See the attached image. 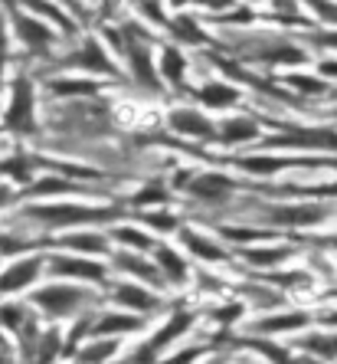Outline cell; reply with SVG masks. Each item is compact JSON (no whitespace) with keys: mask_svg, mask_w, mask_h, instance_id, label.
Here are the masks:
<instances>
[{"mask_svg":"<svg viewBox=\"0 0 337 364\" xmlns=\"http://www.w3.org/2000/svg\"><path fill=\"white\" fill-rule=\"evenodd\" d=\"M239 207L245 203V220L259 223L265 230H275L282 237H295L304 230H321L328 227L331 220H337V207L324 200H308V197H269L259 200L255 191L239 197Z\"/></svg>","mask_w":337,"mask_h":364,"instance_id":"1","label":"cell"},{"mask_svg":"<svg viewBox=\"0 0 337 364\" xmlns=\"http://www.w3.org/2000/svg\"><path fill=\"white\" fill-rule=\"evenodd\" d=\"M20 217L36 227H43L46 233H76V230H109L115 223L128 220L125 203L111 200H36L26 203Z\"/></svg>","mask_w":337,"mask_h":364,"instance_id":"2","label":"cell"},{"mask_svg":"<svg viewBox=\"0 0 337 364\" xmlns=\"http://www.w3.org/2000/svg\"><path fill=\"white\" fill-rule=\"evenodd\" d=\"M174 194H184L187 200H194L197 207L206 210H219V207H233L243 194L255 191V184L236 178L233 171L216 168V164H203V168H177L167 174Z\"/></svg>","mask_w":337,"mask_h":364,"instance_id":"3","label":"cell"},{"mask_svg":"<svg viewBox=\"0 0 337 364\" xmlns=\"http://www.w3.org/2000/svg\"><path fill=\"white\" fill-rule=\"evenodd\" d=\"M26 299L50 325H72L76 318L105 305L101 289L79 286V282H56V279L46 282V286H36Z\"/></svg>","mask_w":337,"mask_h":364,"instance_id":"4","label":"cell"},{"mask_svg":"<svg viewBox=\"0 0 337 364\" xmlns=\"http://www.w3.org/2000/svg\"><path fill=\"white\" fill-rule=\"evenodd\" d=\"M56 66L69 76H85V79H99V82H118L125 79L121 63L111 56V50L101 43L99 33H85L76 40V46L62 56H56Z\"/></svg>","mask_w":337,"mask_h":364,"instance_id":"5","label":"cell"},{"mask_svg":"<svg viewBox=\"0 0 337 364\" xmlns=\"http://www.w3.org/2000/svg\"><path fill=\"white\" fill-rule=\"evenodd\" d=\"M0 128H4V135H13V138L40 135V89H36V79L30 73L10 76L7 105H4V115H0Z\"/></svg>","mask_w":337,"mask_h":364,"instance_id":"6","label":"cell"},{"mask_svg":"<svg viewBox=\"0 0 337 364\" xmlns=\"http://www.w3.org/2000/svg\"><path fill=\"white\" fill-rule=\"evenodd\" d=\"M311 328H314V305H302V302H292L285 309H275V312L249 315L243 322V335L269 338V341H292Z\"/></svg>","mask_w":337,"mask_h":364,"instance_id":"7","label":"cell"},{"mask_svg":"<svg viewBox=\"0 0 337 364\" xmlns=\"http://www.w3.org/2000/svg\"><path fill=\"white\" fill-rule=\"evenodd\" d=\"M105 296V305L111 309H121V312H135V315H144V318H164L170 312V296L158 292V289H148L141 282H131V279H121V276H111L109 286L101 289Z\"/></svg>","mask_w":337,"mask_h":364,"instance_id":"8","label":"cell"},{"mask_svg":"<svg viewBox=\"0 0 337 364\" xmlns=\"http://www.w3.org/2000/svg\"><path fill=\"white\" fill-rule=\"evenodd\" d=\"M174 240H177V246L184 250L187 259H190L194 266H206V269H233V266L239 263L236 253H233L213 230H206L197 220H187Z\"/></svg>","mask_w":337,"mask_h":364,"instance_id":"9","label":"cell"},{"mask_svg":"<svg viewBox=\"0 0 337 364\" xmlns=\"http://www.w3.org/2000/svg\"><path fill=\"white\" fill-rule=\"evenodd\" d=\"M7 20H10L13 40H17L33 60H56V46H60L62 36L56 33L46 20L30 14L26 7H17V4L7 7Z\"/></svg>","mask_w":337,"mask_h":364,"instance_id":"10","label":"cell"},{"mask_svg":"<svg viewBox=\"0 0 337 364\" xmlns=\"http://www.w3.org/2000/svg\"><path fill=\"white\" fill-rule=\"evenodd\" d=\"M302 256H304V237H288V240H272V243H259V246H245V250L236 253V259L243 266V272L262 276V272L285 269V266H292Z\"/></svg>","mask_w":337,"mask_h":364,"instance_id":"11","label":"cell"},{"mask_svg":"<svg viewBox=\"0 0 337 364\" xmlns=\"http://www.w3.org/2000/svg\"><path fill=\"white\" fill-rule=\"evenodd\" d=\"M46 276L56 282H79V286L105 289L111 279L109 259H89L72 253H46Z\"/></svg>","mask_w":337,"mask_h":364,"instance_id":"12","label":"cell"},{"mask_svg":"<svg viewBox=\"0 0 337 364\" xmlns=\"http://www.w3.org/2000/svg\"><path fill=\"white\" fill-rule=\"evenodd\" d=\"M164 125L174 138L190 144H200V148H210L216 144V115L203 112L194 102H184V105H170L164 112Z\"/></svg>","mask_w":337,"mask_h":364,"instance_id":"13","label":"cell"},{"mask_svg":"<svg viewBox=\"0 0 337 364\" xmlns=\"http://www.w3.org/2000/svg\"><path fill=\"white\" fill-rule=\"evenodd\" d=\"M164 33L170 36L167 43L180 46V50H200L206 53L210 46H216V33H213L206 20L197 14V7H170V20Z\"/></svg>","mask_w":337,"mask_h":364,"instance_id":"14","label":"cell"},{"mask_svg":"<svg viewBox=\"0 0 337 364\" xmlns=\"http://www.w3.org/2000/svg\"><path fill=\"white\" fill-rule=\"evenodd\" d=\"M269 135V128L259 115L253 112H233V115H223L216 119V144L219 148H226V151H239V148H259L262 138Z\"/></svg>","mask_w":337,"mask_h":364,"instance_id":"15","label":"cell"},{"mask_svg":"<svg viewBox=\"0 0 337 364\" xmlns=\"http://www.w3.org/2000/svg\"><path fill=\"white\" fill-rule=\"evenodd\" d=\"M187 99L194 102V105H200L203 112H210V115H233V112H239V105H243L245 99H249V92L245 89H239L236 82H229V79L223 76H206L200 85H194L190 89V95Z\"/></svg>","mask_w":337,"mask_h":364,"instance_id":"16","label":"cell"},{"mask_svg":"<svg viewBox=\"0 0 337 364\" xmlns=\"http://www.w3.org/2000/svg\"><path fill=\"white\" fill-rule=\"evenodd\" d=\"M151 331V318L135 312H121V309H111V305H101L95 309L92 325H89V338H135V335H148Z\"/></svg>","mask_w":337,"mask_h":364,"instance_id":"17","label":"cell"},{"mask_svg":"<svg viewBox=\"0 0 337 364\" xmlns=\"http://www.w3.org/2000/svg\"><path fill=\"white\" fill-rule=\"evenodd\" d=\"M46 276V253H26L20 259H10L0 269V302L4 299H20L26 292H33V286Z\"/></svg>","mask_w":337,"mask_h":364,"instance_id":"18","label":"cell"},{"mask_svg":"<svg viewBox=\"0 0 337 364\" xmlns=\"http://www.w3.org/2000/svg\"><path fill=\"white\" fill-rule=\"evenodd\" d=\"M151 259H154V266L160 269V276H164L167 292H184V289L194 286V269H197V266L187 259V253L180 250L177 243L160 240V243L154 246Z\"/></svg>","mask_w":337,"mask_h":364,"instance_id":"19","label":"cell"},{"mask_svg":"<svg viewBox=\"0 0 337 364\" xmlns=\"http://www.w3.org/2000/svg\"><path fill=\"white\" fill-rule=\"evenodd\" d=\"M109 266H111V276H121V279L141 282V286L158 289V292H164V296H167L164 276H160V269L154 266L151 256H144V253H131V250H111Z\"/></svg>","mask_w":337,"mask_h":364,"instance_id":"20","label":"cell"},{"mask_svg":"<svg viewBox=\"0 0 337 364\" xmlns=\"http://www.w3.org/2000/svg\"><path fill=\"white\" fill-rule=\"evenodd\" d=\"M158 73L164 89L174 95H190V56L187 50L174 46V43H160L158 46Z\"/></svg>","mask_w":337,"mask_h":364,"instance_id":"21","label":"cell"},{"mask_svg":"<svg viewBox=\"0 0 337 364\" xmlns=\"http://www.w3.org/2000/svg\"><path fill=\"white\" fill-rule=\"evenodd\" d=\"M105 85H109V82L85 79V76H69V73H62V76H46V79H43V92L50 95L53 102L66 105V102H92V99H101Z\"/></svg>","mask_w":337,"mask_h":364,"instance_id":"22","label":"cell"},{"mask_svg":"<svg viewBox=\"0 0 337 364\" xmlns=\"http://www.w3.org/2000/svg\"><path fill=\"white\" fill-rule=\"evenodd\" d=\"M46 246H56L60 253L89 256V259H109L111 250H115L109 240V230H76V233H62V237L46 240Z\"/></svg>","mask_w":337,"mask_h":364,"instance_id":"23","label":"cell"},{"mask_svg":"<svg viewBox=\"0 0 337 364\" xmlns=\"http://www.w3.org/2000/svg\"><path fill=\"white\" fill-rule=\"evenodd\" d=\"M282 89L298 99H337V85L324 82L314 69H295V73H282L278 76Z\"/></svg>","mask_w":337,"mask_h":364,"instance_id":"24","label":"cell"},{"mask_svg":"<svg viewBox=\"0 0 337 364\" xmlns=\"http://www.w3.org/2000/svg\"><path fill=\"white\" fill-rule=\"evenodd\" d=\"M174 187H170L167 178H144L138 184V191L125 200L128 213L135 217V213H144V210H158V207H170L174 203Z\"/></svg>","mask_w":337,"mask_h":364,"instance_id":"25","label":"cell"},{"mask_svg":"<svg viewBox=\"0 0 337 364\" xmlns=\"http://www.w3.org/2000/svg\"><path fill=\"white\" fill-rule=\"evenodd\" d=\"M43 168V158L33 151H4L0 154V178H7V184L20 187V191H26V187L36 181V171Z\"/></svg>","mask_w":337,"mask_h":364,"instance_id":"26","label":"cell"},{"mask_svg":"<svg viewBox=\"0 0 337 364\" xmlns=\"http://www.w3.org/2000/svg\"><path fill=\"white\" fill-rule=\"evenodd\" d=\"M109 240L115 250H131V253H144V256H151L154 253V246L160 243L158 237H154L151 230H144L138 220H121L115 223V227H109Z\"/></svg>","mask_w":337,"mask_h":364,"instance_id":"27","label":"cell"},{"mask_svg":"<svg viewBox=\"0 0 337 364\" xmlns=\"http://www.w3.org/2000/svg\"><path fill=\"white\" fill-rule=\"evenodd\" d=\"M288 345L321 364H337V331L331 328H311L304 335H298V338H292Z\"/></svg>","mask_w":337,"mask_h":364,"instance_id":"28","label":"cell"},{"mask_svg":"<svg viewBox=\"0 0 337 364\" xmlns=\"http://www.w3.org/2000/svg\"><path fill=\"white\" fill-rule=\"evenodd\" d=\"M200 318L216 325V331H236V328H243V322L249 318V309H245L236 296H226V299L210 302L206 309H200Z\"/></svg>","mask_w":337,"mask_h":364,"instance_id":"29","label":"cell"},{"mask_svg":"<svg viewBox=\"0 0 337 364\" xmlns=\"http://www.w3.org/2000/svg\"><path fill=\"white\" fill-rule=\"evenodd\" d=\"M131 220H138L144 230H151L158 240H167V237H177L180 227H184V213H177L174 207H158V210H144L135 213Z\"/></svg>","mask_w":337,"mask_h":364,"instance_id":"30","label":"cell"},{"mask_svg":"<svg viewBox=\"0 0 337 364\" xmlns=\"http://www.w3.org/2000/svg\"><path fill=\"white\" fill-rule=\"evenodd\" d=\"M60 358H66V328L62 325H46L40 341H36L30 364H60Z\"/></svg>","mask_w":337,"mask_h":364,"instance_id":"31","label":"cell"},{"mask_svg":"<svg viewBox=\"0 0 337 364\" xmlns=\"http://www.w3.org/2000/svg\"><path fill=\"white\" fill-rule=\"evenodd\" d=\"M125 351V341L115 338H85V345L72 355V364H109Z\"/></svg>","mask_w":337,"mask_h":364,"instance_id":"32","label":"cell"},{"mask_svg":"<svg viewBox=\"0 0 337 364\" xmlns=\"http://www.w3.org/2000/svg\"><path fill=\"white\" fill-rule=\"evenodd\" d=\"M233 286H236V282H233V279H226V276H219L216 269H206V266H197V269H194V286H190V289H197L200 296H210L213 302H216V299H226V296H233Z\"/></svg>","mask_w":337,"mask_h":364,"instance_id":"33","label":"cell"},{"mask_svg":"<svg viewBox=\"0 0 337 364\" xmlns=\"http://www.w3.org/2000/svg\"><path fill=\"white\" fill-rule=\"evenodd\" d=\"M40 246H46V240H30V237H20V233H4L0 230V263L4 259H20V256L33 253Z\"/></svg>","mask_w":337,"mask_h":364,"instance_id":"34","label":"cell"},{"mask_svg":"<svg viewBox=\"0 0 337 364\" xmlns=\"http://www.w3.org/2000/svg\"><path fill=\"white\" fill-rule=\"evenodd\" d=\"M298 40H302L308 50H318L321 56H337V30H328V26H314L311 33H302Z\"/></svg>","mask_w":337,"mask_h":364,"instance_id":"35","label":"cell"},{"mask_svg":"<svg viewBox=\"0 0 337 364\" xmlns=\"http://www.w3.org/2000/svg\"><path fill=\"white\" fill-rule=\"evenodd\" d=\"M10 46H13V36H10V23L0 17V89L7 85V66H10Z\"/></svg>","mask_w":337,"mask_h":364,"instance_id":"36","label":"cell"},{"mask_svg":"<svg viewBox=\"0 0 337 364\" xmlns=\"http://www.w3.org/2000/svg\"><path fill=\"white\" fill-rule=\"evenodd\" d=\"M314 328L337 331V302H328V305H318V309H314Z\"/></svg>","mask_w":337,"mask_h":364,"instance_id":"37","label":"cell"},{"mask_svg":"<svg viewBox=\"0 0 337 364\" xmlns=\"http://www.w3.org/2000/svg\"><path fill=\"white\" fill-rule=\"evenodd\" d=\"M20 200V191L13 184H4V181H0V210H7L10 203H17Z\"/></svg>","mask_w":337,"mask_h":364,"instance_id":"38","label":"cell"},{"mask_svg":"<svg viewBox=\"0 0 337 364\" xmlns=\"http://www.w3.org/2000/svg\"><path fill=\"white\" fill-rule=\"evenodd\" d=\"M223 364H265V361L255 358V355H249V351H243V355H239V351H229V355L223 358Z\"/></svg>","mask_w":337,"mask_h":364,"instance_id":"39","label":"cell"},{"mask_svg":"<svg viewBox=\"0 0 337 364\" xmlns=\"http://www.w3.org/2000/svg\"><path fill=\"white\" fill-rule=\"evenodd\" d=\"M17 361H20L17 348H10V345H7V338L0 335V364H17Z\"/></svg>","mask_w":337,"mask_h":364,"instance_id":"40","label":"cell"},{"mask_svg":"<svg viewBox=\"0 0 337 364\" xmlns=\"http://www.w3.org/2000/svg\"><path fill=\"white\" fill-rule=\"evenodd\" d=\"M0 115H4V105H0Z\"/></svg>","mask_w":337,"mask_h":364,"instance_id":"41","label":"cell"}]
</instances>
